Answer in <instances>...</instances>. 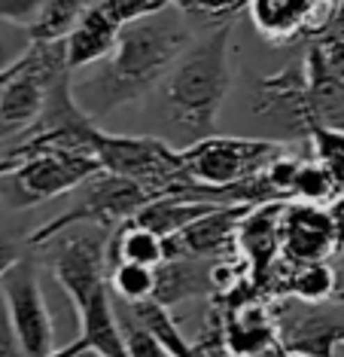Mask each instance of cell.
Here are the masks:
<instances>
[{"label": "cell", "mask_w": 344, "mask_h": 357, "mask_svg": "<svg viewBox=\"0 0 344 357\" xmlns=\"http://www.w3.org/2000/svg\"><path fill=\"white\" fill-rule=\"evenodd\" d=\"M341 294H344V275H341Z\"/></svg>", "instance_id": "d590c367"}, {"label": "cell", "mask_w": 344, "mask_h": 357, "mask_svg": "<svg viewBox=\"0 0 344 357\" xmlns=\"http://www.w3.org/2000/svg\"><path fill=\"white\" fill-rule=\"evenodd\" d=\"M286 202H265V205H253L244 214L237 226V254L250 266L253 284L268 275V269L281 259V217Z\"/></svg>", "instance_id": "4fadbf2b"}, {"label": "cell", "mask_w": 344, "mask_h": 357, "mask_svg": "<svg viewBox=\"0 0 344 357\" xmlns=\"http://www.w3.org/2000/svg\"><path fill=\"white\" fill-rule=\"evenodd\" d=\"M201 294H210L208 259H165L162 266H155V303L174 308Z\"/></svg>", "instance_id": "2e32d148"}, {"label": "cell", "mask_w": 344, "mask_h": 357, "mask_svg": "<svg viewBox=\"0 0 344 357\" xmlns=\"http://www.w3.org/2000/svg\"><path fill=\"white\" fill-rule=\"evenodd\" d=\"M137 263V266H155L165 263V238L159 232L146 229V226L125 220L122 226H116L110 235V245H107V269L116 263Z\"/></svg>", "instance_id": "ac0fdd59"}, {"label": "cell", "mask_w": 344, "mask_h": 357, "mask_svg": "<svg viewBox=\"0 0 344 357\" xmlns=\"http://www.w3.org/2000/svg\"><path fill=\"white\" fill-rule=\"evenodd\" d=\"M104 6V13L110 15L116 25H131V22H141L146 15H155L162 10H168L171 0H97Z\"/></svg>", "instance_id": "83f0119b"}, {"label": "cell", "mask_w": 344, "mask_h": 357, "mask_svg": "<svg viewBox=\"0 0 344 357\" xmlns=\"http://www.w3.org/2000/svg\"><path fill=\"white\" fill-rule=\"evenodd\" d=\"M189 43V28L171 19L165 10L131 22L122 28L113 55L101 61V70L73 86L79 107L95 119L122 104L146 98L155 86L165 83V77Z\"/></svg>", "instance_id": "6da1fadb"}, {"label": "cell", "mask_w": 344, "mask_h": 357, "mask_svg": "<svg viewBox=\"0 0 344 357\" xmlns=\"http://www.w3.org/2000/svg\"><path fill=\"white\" fill-rule=\"evenodd\" d=\"M0 357H28L24 354V348H22V342H19V336H15L13 324H10V314H6L3 299H0Z\"/></svg>", "instance_id": "f546056e"}, {"label": "cell", "mask_w": 344, "mask_h": 357, "mask_svg": "<svg viewBox=\"0 0 344 357\" xmlns=\"http://www.w3.org/2000/svg\"><path fill=\"white\" fill-rule=\"evenodd\" d=\"M79 190H83V196H79L77 205L68 208L64 214L55 217V220L43 223L40 229H34L28 235L31 248H43L55 238V235H61L64 229L83 226V223L116 229V226L131 220V217L150 202V196H146L137 183H131L119 174H110V172H97L95 177H88Z\"/></svg>", "instance_id": "8992f818"}, {"label": "cell", "mask_w": 344, "mask_h": 357, "mask_svg": "<svg viewBox=\"0 0 344 357\" xmlns=\"http://www.w3.org/2000/svg\"><path fill=\"white\" fill-rule=\"evenodd\" d=\"M283 150H290L283 141L208 135L180 150V162H183L186 174L198 186L226 190V186H235L253 174H259Z\"/></svg>", "instance_id": "5b68a950"}, {"label": "cell", "mask_w": 344, "mask_h": 357, "mask_svg": "<svg viewBox=\"0 0 344 357\" xmlns=\"http://www.w3.org/2000/svg\"><path fill=\"white\" fill-rule=\"evenodd\" d=\"M70 74L64 40H34L0 92V137L28 135L46 107L49 89Z\"/></svg>", "instance_id": "3957f363"}, {"label": "cell", "mask_w": 344, "mask_h": 357, "mask_svg": "<svg viewBox=\"0 0 344 357\" xmlns=\"http://www.w3.org/2000/svg\"><path fill=\"white\" fill-rule=\"evenodd\" d=\"M122 25L110 19L104 13V6L95 3L79 15V22L70 28V34L64 37V50H68V68L70 70H83L92 64H101L104 59H110L113 50L119 43Z\"/></svg>", "instance_id": "5bb4252c"}, {"label": "cell", "mask_w": 344, "mask_h": 357, "mask_svg": "<svg viewBox=\"0 0 344 357\" xmlns=\"http://www.w3.org/2000/svg\"><path fill=\"white\" fill-rule=\"evenodd\" d=\"M338 0H250L253 25L268 43H311L329 31Z\"/></svg>", "instance_id": "30bf717a"}, {"label": "cell", "mask_w": 344, "mask_h": 357, "mask_svg": "<svg viewBox=\"0 0 344 357\" xmlns=\"http://www.w3.org/2000/svg\"><path fill=\"white\" fill-rule=\"evenodd\" d=\"M0 181H3V174H0Z\"/></svg>", "instance_id": "f35d334b"}, {"label": "cell", "mask_w": 344, "mask_h": 357, "mask_svg": "<svg viewBox=\"0 0 344 357\" xmlns=\"http://www.w3.org/2000/svg\"><path fill=\"white\" fill-rule=\"evenodd\" d=\"M277 327L286 354L296 357H344V299L335 296L323 305L299 299H277Z\"/></svg>", "instance_id": "ba28073f"}, {"label": "cell", "mask_w": 344, "mask_h": 357, "mask_svg": "<svg viewBox=\"0 0 344 357\" xmlns=\"http://www.w3.org/2000/svg\"><path fill=\"white\" fill-rule=\"evenodd\" d=\"M171 6L186 15H195V19L223 25V22H232L241 10H247L250 0H171Z\"/></svg>", "instance_id": "484cf974"}, {"label": "cell", "mask_w": 344, "mask_h": 357, "mask_svg": "<svg viewBox=\"0 0 344 357\" xmlns=\"http://www.w3.org/2000/svg\"><path fill=\"white\" fill-rule=\"evenodd\" d=\"M116 312H119V321H122V330H125V345H128V357H171L165 351V345L153 336L150 330L143 327L141 321L131 314V308L125 303L116 299Z\"/></svg>", "instance_id": "d4e9b609"}, {"label": "cell", "mask_w": 344, "mask_h": 357, "mask_svg": "<svg viewBox=\"0 0 344 357\" xmlns=\"http://www.w3.org/2000/svg\"><path fill=\"white\" fill-rule=\"evenodd\" d=\"M95 0H46L40 19L31 25L34 40H64Z\"/></svg>", "instance_id": "603a6c76"}, {"label": "cell", "mask_w": 344, "mask_h": 357, "mask_svg": "<svg viewBox=\"0 0 344 357\" xmlns=\"http://www.w3.org/2000/svg\"><path fill=\"white\" fill-rule=\"evenodd\" d=\"M253 205H219L174 235H165V259H223L237 254V226Z\"/></svg>", "instance_id": "8fae6325"}, {"label": "cell", "mask_w": 344, "mask_h": 357, "mask_svg": "<svg viewBox=\"0 0 344 357\" xmlns=\"http://www.w3.org/2000/svg\"><path fill=\"white\" fill-rule=\"evenodd\" d=\"M283 357H292V354H283Z\"/></svg>", "instance_id": "74e56055"}, {"label": "cell", "mask_w": 344, "mask_h": 357, "mask_svg": "<svg viewBox=\"0 0 344 357\" xmlns=\"http://www.w3.org/2000/svg\"><path fill=\"white\" fill-rule=\"evenodd\" d=\"M217 208H219L217 202H198V199H186V196H159V199L146 202L131 220L159 232L165 238V235L180 232L183 226H189L192 220H198V217L210 214Z\"/></svg>", "instance_id": "e0dca14e"}, {"label": "cell", "mask_w": 344, "mask_h": 357, "mask_svg": "<svg viewBox=\"0 0 344 357\" xmlns=\"http://www.w3.org/2000/svg\"><path fill=\"white\" fill-rule=\"evenodd\" d=\"M281 254L290 263H320L335 257V226L329 208L286 202L281 217Z\"/></svg>", "instance_id": "7c38bea8"}, {"label": "cell", "mask_w": 344, "mask_h": 357, "mask_svg": "<svg viewBox=\"0 0 344 357\" xmlns=\"http://www.w3.org/2000/svg\"><path fill=\"white\" fill-rule=\"evenodd\" d=\"M0 299L6 305L10 324L28 357H49L55 351L52 314L43 299L37 266L28 259H15L0 278Z\"/></svg>", "instance_id": "52a82bcc"}, {"label": "cell", "mask_w": 344, "mask_h": 357, "mask_svg": "<svg viewBox=\"0 0 344 357\" xmlns=\"http://www.w3.org/2000/svg\"><path fill=\"white\" fill-rule=\"evenodd\" d=\"M232 31V22H223L204 31L201 37H192V43L165 77L168 110L192 141L214 135L219 107L232 86V70H228Z\"/></svg>", "instance_id": "7a4b0ae2"}, {"label": "cell", "mask_w": 344, "mask_h": 357, "mask_svg": "<svg viewBox=\"0 0 344 357\" xmlns=\"http://www.w3.org/2000/svg\"><path fill=\"white\" fill-rule=\"evenodd\" d=\"M308 144L314 159H320L329 174L338 183L341 196H344V128H326V126H314L308 132Z\"/></svg>", "instance_id": "cb8c5ba5"}, {"label": "cell", "mask_w": 344, "mask_h": 357, "mask_svg": "<svg viewBox=\"0 0 344 357\" xmlns=\"http://www.w3.org/2000/svg\"><path fill=\"white\" fill-rule=\"evenodd\" d=\"M34 46V37H31V28L15 25V22H3L0 19V74L13 70L19 64L28 50Z\"/></svg>", "instance_id": "4316f807"}, {"label": "cell", "mask_w": 344, "mask_h": 357, "mask_svg": "<svg viewBox=\"0 0 344 357\" xmlns=\"http://www.w3.org/2000/svg\"><path fill=\"white\" fill-rule=\"evenodd\" d=\"M97 172L104 168L92 153L43 147L19 156V165L0 181V192L13 208H31L79 190Z\"/></svg>", "instance_id": "277c9868"}, {"label": "cell", "mask_w": 344, "mask_h": 357, "mask_svg": "<svg viewBox=\"0 0 344 357\" xmlns=\"http://www.w3.org/2000/svg\"><path fill=\"white\" fill-rule=\"evenodd\" d=\"M329 217L335 226V254L344 257V196H338L329 205Z\"/></svg>", "instance_id": "4dcf8cb0"}, {"label": "cell", "mask_w": 344, "mask_h": 357, "mask_svg": "<svg viewBox=\"0 0 344 357\" xmlns=\"http://www.w3.org/2000/svg\"><path fill=\"white\" fill-rule=\"evenodd\" d=\"M79 314V342L92 348L101 357H128L125 330H122L116 299L110 294V284L97 287L83 305L77 308Z\"/></svg>", "instance_id": "9a60e30c"}, {"label": "cell", "mask_w": 344, "mask_h": 357, "mask_svg": "<svg viewBox=\"0 0 344 357\" xmlns=\"http://www.w3.org/2000/svg\"><path fill=\"white\" fill-rule=\"evenodd\" d=\"M46 0H0V19L31 28L43 13Z\"/></svg>", "instance_id": "f1b7e54d"}, {"label": "cell", "mask_w": 344, "mask_h": 357, "mask_svg": "<svg viewBox=\"0 0 344 357\" xmlns=\"http://www.w3.org/2000/svg\"><path fill=\"white\" fill-rule=\"evenodd\" d=\"M13 70H6V74H0V92H3V86H6V79H10Z\"/></svg>", "instance_id": "e575fe53"}, {"label": "cell", "mask_w": 344, "mask_h": 357, "mask_svg": "<svg viewBox=\"0 0 344 357\" xmlns=\"http://www.w3.org/2000/svg\"><path fill=\"white\" fill-rule=\"evenodd\" d=\"M341 290V275L332 269L329 259L320 263H292L290 284H286V299H299L305 305H323L332 303Z\"/></svg>", "instance_id": "d6986e66"}, {"label": "cell", "mask_w": 344, "mask_h": 357, "mask_svg": "<svg viewBox=\"0 0 344 357\" xmlns=\"http://www.w3.org/2000/svg\"><path fill=\"white\" fill-rule=\"evenodd\" d=\"M70 351H73V342H70V345H64V348H55V351L49 354V357H68Z\"/></svg>", "instance_id": "836d02e7"}, {"label": "cell", "mask_w": 344, "mask_h": 357, "mask_svg": "<svg viewBox=\"0 0 344 357\" xmlns=\"http://www.w3.org/2000/svg\"><path fill=\"white\" fill-rule=\"evenodd\" d=\"M119 303H122V299H119ZM128 308H131V314H134V318L141 321L162 345H165V351L171 357H198V354H195V345L183 336V330L177 327V321L171 318V308H165L162 303H155V299H146V303H137V305H128Z\"/></svg>", "instance_id": "ffe728a7"}, {"label": "cell", "mask_w": 344, "mask_h": 357, "mask_svg": "<svg viewBox=\"0 0 344 357\" xmlns=\"http://www.w3.org/2000/svg\"><path fill=\"white\" fill-rule=\"evenodd\" d=\"M19 259V254H15V248L10 245V241H3L0 238V278H3V272L10 269V266Z\"/></svg>", "instance_id": "1f68e13d"}, {"label": "cell", "mask_w": 344, "mask_h": 357, "mask_svg": "<svg viewBox=\"0 0 344 357\" xmlns=\"http://www.w3.org/2000/svg\"><path fill=\"white\" fill-rule=\"evenodd\" d=\"M52 241H61L52 254V272L61 290L70 296L73 308H79L97 287L107 284V229H79L70 226Z\"/></svg>", "instance_id": "9c48e42d"}, {"label": "cell", "mask_w": 344, "mask_h": 357, "mask_svg": "<svg viewBox=\"0 0 344 357\" xmlns=\"http://www.w3.org/2000/svg\"><path fill=\"white\" fill-rule=\"evenodd\" d=\"M341 196L338 183L329 174V168L323 165L320 159H302L296 181H292V199L290 202H308V205H323L329 208L335 199Z\"/></svg>", "instance_id": "44dd1931"}, {"label": "cell", "mask_w": 344, "mask_h": 357, "mask_svg": "<svg viewBox=\"0 0 344 357\" xmlns=\"http://www.w3.org/2000/svg\"><path fill=\"white\" fill-rule=\"evenodd\" d=\"M15 165H19V159H15L10 150H6V153H0V174H10Z\"/></svg>", "instance_id": "d6a6232c"}, {"label": "cell", "mask_w": 344, "mask_h": 357, "mask_svg": "<svg viewBox=\"0 0 344 357\" xmlns=\"http://www.w3.org/2000/svg\"><path fill=\"white\" fill-rule=\"evenodd\" d=\"M107 284L113 299H122L128 305L146 303L155 294V269L150 266H137V263H116L107 269Z\"/></svg>", "instance_id": "7402d4cb"}, {"label": "cell", "mask_w": 344, "mask_h": 357, "mask_svg": "<svg viewBox=\"0 0 344 357\" xmlns=\"http://www.w3.org/2000/svg\"><path fill=\"white\" fill-rule=\"evenodd\" d=\"M338 296H341V299H344V294H341V290H338Z\"/></svg>", "instance_id": "8d00e7d4"}]
</instances>
